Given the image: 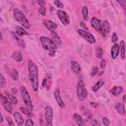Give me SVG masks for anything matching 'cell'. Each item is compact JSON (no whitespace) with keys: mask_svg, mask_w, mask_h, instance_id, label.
<instances>
[{"mask_svg":"<svg viewBox=\"0 0 126 126\" xmlns=\"http://www.w3.org/2000/svg\"><path fill=\"white\" fill-rule=\"evenodd\" d=\"M20 111L24 114H25L26 116H27L28 117H31L32 116V114H31L30 111L24 106H21L20 107Z\"/></svg>","mask_w":126,"mask_h":126,"instance_id":"30","label":"cell"},{"mask_svg":"<svg viewBox=\"0 0 126 126\" xmlns=\"http://www.w3.org/2000/svg\"><path fill=\"white\" fill-rule=\"evenodd\" d=\"M13 12L15 19L20 23L23 27L26 29H29L30 27V22L22 11L18 8H14Z\"/></svg>","mask_w":126,"mask_h":126,"instance_id":"2","label":"cell"},{"mask_svg":"<svg viewBox=\"0 0 126 126\" xmlns=\"http://www.w3.org/2000/svg\"><path fill=\"white\" fill-rule=\"evenodd\" d=\"M40 41L45 50L49 52L56 50L57 45L50 38L44 36H42L40 37Z\"/></svg>","mask_w":126,"mask_h":126,"instance_id":"4","label":"cell"},{"mask_svg":"<svg viewBox=\"0 0 126 126\" xmlns=\"http://www.w3.org/2000/svg\"><path fill=\"white\" fill-rule=\"evenodd\" d=\"M29 71V78L32 89L34 92H36L38 88V69L36 64L32 60H30L28 64Z\"/></svg>","mask_w":126,"mask_h":126,"instance_id":"1","label":"cell"},{"mask_svg":"<svg viewBox=\"0 0 126 126\" xmlns=\"http://www.w3.org/2000/svg\"><path fill=\"white\" fill-rule=\"evenodd\" d=\"M10 74L14 80H17L19 77V73L16 69H13L10 71Z\"/></svg>","mask_w":126,"mask_h":126,"instance_id":"29","label":"cell"},{"mask_svg":"<svg viewBox=\"0 0 126 126\" xmlns=\"http://www.w3.org/2000/svg\"><path fill=\"white\" fill-rule=\"evenodd\" d=\"M99 70L98 67L97 66H93L91 70V75L92 76H95L98 72Z\"/></svg>","mask_w":126,"mask_h":126,"instance_id":"32","label":"cell"},{"mask_svg":"<svg viewBox=\"0 0 126 126\" xmlns=\"http://www.w3.org/2000/svg\"><path fill=\"white\" fill-rule=\"evenodd\" d=\"M12 34H13V37L15 39V40L17 41V43H18V45L21 47V48H24L25 47V42L24 41L20 38L18 37V36H16V35H15V34L13 32L12 33Z\"/></svg>","mask_w":126,"mask_h":126,"instance_id":"26","label":"cell"},{"mask_svg":"<svg viewBox=\"0 0 126 126\" xmlns=\"http://www.w3.org/2000/svg\"><path fill=\"white\" fill-rule=\"evenodd\" d=\"M37 2L41 7H44L46 4V2L44 0H37Z\"/></svg>","mask_w":126,"mask_h":126,"instance_id":"40","label":"cell"},{"mask_svg":"<svg viewBox=\"0 0 126 126\" xmlns=\"http://www.w3.org/2000/svg\"><path fill=\"white\" fill-rule=\"evenodd\" d=\"M104 84V81H101V80L98 81L92 88V90L94 92H97L101 87H102Z\"/></svg>","mask_w":126,"mask_h":126,"instance_id":"23","label":"cell"},{"mask_svg":"<svg viewBox=\"0 0 126 126\" xmlns=\"http://www.w3.org/2000/svg\"><path fill=\"white\" fill-rule=\"evenodd\" d=\"M106 61L102 59L100 62V67L102 68H105V67L106 66Z\"/></svg>","mask_w":126,"mask_h":126,"instance_id":"41","label":"cell"},{"mask_svg":"<svg viewBox=\"0 0 126 126\" xmlns=\"http://www.w3.org/2000/svg\"><path fill=\"white\" fill-rule=\"evenodd\" d=\"M20 93L25 105L30 111H32L33 109V104L27 90L25 87L21 86L20 88Z\"/></svg>","mask_w":126,"mask_h":126,"instance_id":"5","label":"cell"},{"mask_svg":"<svg viewBox=\"0 0 126 126\" xmlns=\"http://www.w3.org/2000/svg\"><path fill=\"white\" fill-rule=\"evenodd\" d=\"M77 32L82 38L90 44H93L95 43V38L91 33L82 29H78L77 30Z\"/></svg>","mask_w":126,"mask_h":126,"instance_id":"6","label":"cell"},{"mask_svg":"<svg viewBox=\"0 0 126 126\" xmlns=\"http://www.w3.org/2000/svg\"><path fill=\"white\" fill-rule=\"evenodd\" d=\"M91 123L94 126H100V124H99V122H98L97 121H96V120H92L91 121Z\"/></svg>","mask_w":126,"mask_h":126,"instance_id":"39","label":"cell"},{"mask_svg":"<svg viewBox=\"0 0 126 126\" xmlns=\"http://www.w3.org/2000/svg\"><path fill=\"white\" fill-rule=\"evenodd\" d=\"M118 35L117 34V33L115 32L113 33L112 37H111L112 42L114 43H116V42L118 41Z\"/></svg>","mask_w":126,"mask_h":126,"instance_id":"34","label":"cell"},{"mask_svg":"<svg viewBox=\"0 0 126 126\" xmlns=\"http://www.w3.org/2000/svg\"><path fill=\"white\" fill-rule=\"evenodd\" d=\"M80 26H81V27H82V28H83L84 29L88 30V28H87V27H86L85 24L84 22H80Z\"/></svg>","mask_w":126,"mask_h":126,"instance_id":"46","label":"cell"},{"mask_svg":"<svg viewBox=\"0 0 126 126\" xmlns=\"http://www.w3.org/2000/svg\"><path fill=\"white\" fill-rule=\"evenodd\" d=\"M0 101L5 110L9 113L12 114L13 112V108L11 102L8 100L6 97L3 95L1 94H0Z\"/></svg>","mask_w":126,"mask_h":126,"instance_id":"8","label":"cell"},{"mask_svg":"<svg viewBox=\"0 0 126 126\" xmlns=\"http://www.w3.org/2000/svg\"><path fill=\"white\" fill-rule=\"evenodd\" d=\"M46 84H47V79L46 78H44L42 80V86L43 87H45V86L46 85Z\"/></svg>","mask_w":126,"mask_h":126,"instance_id":"45","label":"cell"},{"mask_svg":"<svg viewBox=\"0 0 126 126\" xmlns=\"http://www.w3.org/2000/svg\"><path fill=\"white\" fill-rule=\"evenodd\" d=\"M2 122H3L2 116V114H0V123H2Z\"/></svg>","mask_w":126,"mask_h":126,"instance_id":"49","label":"cell"},{"mask_svg":"<svg viewBox=\"0 0 126 126\" xmlns=\"http://www.w3.org/2000/svg\"><path fill=\"white\" fill-rule=\"evenodd\" d=\"M120 45L118 43H114L111 49V55L113 59H116L119 54Z\"/></svg>","mask_w":126,"mask_h":126,"instance_id":"14","label":"cell"},{"mask_svg":"<svg viewBox=\"0 0 126 126\" xmlns=\"http://www.w3.org/2000/svg\"><path fill=\"white\" fill-rule=\"evenodd\" d=\"M54 97L55 98V99L59 105V106L61 108H63L65 107V104L63 100L62 99V97L60 95V92L59 89H56L54 93Z\"/></svg>","mask_w":126,"mask_h":126,"instance_id":"12","label":"cell"},{"mask_svg":"<svg viewBox=\"0 0 126 126\" xmlns=\"http://www.w3.org/2000/svg\"><path fill=\"white\" fill-rule=\"evenodd\" d=\"M95 53H96V56L97 58L99 59H101L103 57V52L102 49L100 47H97L95 50Z\"/></svg>","mask_w":126,"mask_h":126,"instance_id":"28","label":"cell"},{"mask_svg":"<svg viewBox=\"0 0 126 126\" xmlns=\"http://www.w3.org/2000/svg\"><path fill=\"white\" fill-rule=\"evenodd\" d=\"M110 92L113 95L118 96L123 92V88L121 86H114L110 90Z\"/></svg>","mask_w":126,"mask_h":126,"instance_id":"18","label":"cell"},{"mask_svg":"<svg viewBox=\"0 0 126 126\" xmlns=\"http://www.w3.org/2000/svg\"><path fill=\"white\" fill-rule=\"evenodd\" d=\"M54 4L58 8H63L64 7L63 4L60 0H55L53 1Z\"/></svg>","mask_w":126,"mask_h":126,"instance_id":"33","label":"cell"},{"mask_svg":"<svg viewBox=\"0 0 126 126\" xmlns=\"http://www.w3.org/2000/svg\"><path fill=\"white\" fill-rule=\"evenodd\" d=\"M84 115H85V117L86 118V119H87V120H91V118H92V117L91 113L89 111H88V110H87V111H86L85 112Z\"/></svg>","mask_w":126,"mask_h":126,"instance_id":"36","label":"cell"},{"mask_svg":"<svg viewBox=\"0 0 126 126\" xmlns=\"http://www.w3.org/2000/svg\"><path fill=\"white\" fill-rule=\"evenodd\" d=\"M43 24L48 30L51 31V32H55L58 28L57 25L50 20H44L43 22Z\"/></svg>","mask_w":126,"mask_h":126,"instance_id":"10","label":"cell"},{"mask_svg":"<svg viewBox=\"0 0 126 126\" xmlns=\"http://www.w3.org/2000/svg\"><path fill=\"white\" fill-rule=\"evenodd\" d=\"M38 12L42 16H44L46 14L45 8L43 7H40L38 9Z\"/></svg>","mask_w":126,"mask_h":126,"instance_id":"35","label":"cell"},{"mask_svg":"<svg viewBox=\"0 0 126 126\" xmlns=\"http://www.w3.org/2000/svg\"><path fill=\"white\" fill-rule=\"evenodd\" d=\"M11 90H12V93H13L14 94H17V93H18V90H17V89L16 88H12Z\"/></svg>","mask_w":126,"mask_h":126,"instance_id":"47","label":"cell"},{"mask_svg":"<svg viewBox=\"0 0 126 126\" xmlns=\"http://www.w3.org/2000/svg\"><path fill=\"white\" fill-rule=\"evenodd\" d=\"M115 108L118 111V113H119L120 114L122 115H125L126 113V110H125V107L124 104L121 103H117L115 105Z\"/></svg>","mask_w":126,"mask_h":126,"instance_id":"21","label":"cell"},{"mask_svg":"<svg viewBox=\"0 0 126 126\" xmlns=\"http://www.w3.org/2000/svg\"><path fill=\"white\" fill-rule=\"evenodd\" d=\"M73 118L79 126H85L86 124L82 117L77 113H74Z\"/></svg>","mask_w":126,"mask_h":126,"instance_id":"16","label":"cell"},{"mask_svg":"<svg viewBox=\"0 0 126 126\" xmlns=\"http://www.w3.org/2000/svg\"><path fill=\"white\" fill-rule=\"evenodd\" d=\"M12 58L16 62H20L23 60V57L21 53L19 52H15L12 55Z\"/></svg>","mask_w":126,"mask_h":126,"instance_id":"22","label":"cell"},{"mask_svg":"<svg viewBox=\"0 0 126 126\" xmlns=\"http://www.w3.org/2000/svg\"><path fill=\"white\" fill-rule=\"evenodd\" d=\"M92 27L98 32H101L102 28V24L101 21L96 17H93L91 21Z\"/></svg>","mask_w":126,"mask_h":126,"instance_id":"11","label":"cell"},{"mask_svg":"<svg viewBox=\"0 0 126 126\" xmlns=\"http://www.w3.org/2000/svg\"><path fill=\"white\" fill-rule=\"evenodd\" d=\"M71 68L73 72L76 75H79L81 71V67L79 63L74 60L70 61Z\"/></svg>","mask_w":126,"mask_h":126,"instance_id":"13","label":"cell"},{"mask_svg":"<svg viewBox=\"0 0 126 126\" xmlns=\"http://www.w3.org/2000/svg\"><path fill=\"white\" fill-rule=\"evenodd\" d=\"M34 124L33 121L31 120V119H27L26 121L25 124V126H33Z\"/></svg>","mask_w":126,"mask_h":126,"instance_id":"38","label":"cell"},{"mask_svg":"<svg viewBox=\"0 0 126 126\" xmlns=\"http://www.w3.org/2000/svg\"><path fill=\"white\" fill-rule=\"evenodd\" d=\"M110 31V25L108 21H104L102 24L101 32L100 33L103 36H105Z\"/></svg>","mask_w":126,"mask_h":126,"instance_id":"15","label":"cell"},{"mask_svg":"<svg viewBox=\"0 0 126 126\" xmlns=\"http://www.w3.org/2000/svg\"><path fill=\"white\" fill-rule=\"evenodd\" d=\"M14 118L15 122H16V123L18 126H22L24 124V120L22 116L20 113L18 112L14 113Z\"/></svg>","mask_w":126,"mask_h":126,"instance_id":"17","label":"cell"},{"mask_svg":"<svg viewBox=\"0 0 126 126\" xmlns=\"http://www.w3.org/2000/svg\"><path fill=\"white\" fill-rule=\"evenodd\" d=\"M6 81L2 74L0 73V85L1 88H4L6 86Z\"/></svg>","mask_w":126,"mask_h":126,"instance_id":"31","label":"cell"},{"mask_svg":"<svg viewBox=\"0 0 126 126\" xmlns=\"http://www.w3.org/2000/svg\"><path fill=\"white\" fill-rule=\"evenodd\" d=\"M82 14L83 19L85 21H88V14H89V11L88 9L87 6H84L82 9Z\"/></svg>","mask_w":126,"mask_h":126,"instance_id":"27","label":"cell"},{"mask_svg":"<svg viewBox=\"0 0 126 126\" xmlns=\"http://www.w3.org/2000/svg\"><path fill=\"white\" fill-rule=\"evenodd\" d=\"M76 93L77 97L80 100H83L87 96V91L85 88L84 81L81 77H79L78 81Z\"/></svg>","mask_w":126,"mask_h":126,"instance_id":"3","label":"cell"},{"mask_svg":"<svg viewBox=\"0 0 126 126\" xmlns=\"http://www.w3.org/2000/svg\"><path fill=\"white\" fill-rule=\"evenodd\" d=\"M51 36L52 40L55 43V44L61 45L62 43V40L59 35L55 32H51Z\"/></svg>","mask_w":126,"mask_h":126,"instance_id":"20","label":"cell"},{"mask_svg":"<svg viewBox=\"0 0 126 126\" xmlns=\"http://www.w3.org/2000/svg\"><path fill=\"white\" fill-rule=\"evenodd\" d=\"M120 49H121V56L123 60L125 59V42L123 40H122L120 41Z\"/></svg>","mask_w":126,"mask_h":126,"instance_id":"24","label":"cell"},{"mask_svg":"<svg viewBox=\"0 0 126 126\" xmlns=\"http://www.w3.org/2000/svg\"><path fill=\"white\" fill-rule=\"evenodd\" d=\"M102 122H103V124H104V126H108L109 125V124H110V121L107 118H105V117H104L102 118Z\"/></svg>","mask_w":126,"mask_h":126,"instance_id":"37","label":"cell"},{"mask_svg":"<svg viewBox=\"0 0 126 126\" xmlns=\"http://www.w3.org/2000/svg\"><path fill=\"white\" fill-rule=\"evenodd\" d=\"M5 94L7 95V97L8 98L9 101L11 102V103H12L13 104H17L18 99H17V98L15 96H14L13 95L10 94V93H9L8 92H6Z\"/></svg>","mask_w":126,"mask_h":126,"instance_id":"25","label":"cell"},{"mask_svg":"<svg viewBox=\"0 0 126 126\" xmlns=\"http://www.w3.org/2000/svg\"><path fill=\"white\" fill-rule=\"evenodd\" d=\"M15 33L18 36H22L24 35L29 34L28 32L22 27L17 26L15 27Z\"/></svg>","mask_w":126,"mask_h":126,"instance_id":"19","label":"cell"},{"mask_svg":"<svg viewBox=\"0 0 126 126\" xmlns=\"http://www.w3.org/2000/svg\"><path fill=\"white\" fill-rule=\"evenodd\" d=\"M123 102L124 103H126V95H124L123 96Z\"/></svg>","mask_w":126,"mask_h":126,"instance_id":"48","label":"cell"},{"mask_svg":"<svg viewBox=\"0 0 126 126\" xmlns=\"http://www.w3.org/2000/svg\"><path fill=\"white\" fill-rule=\"evenodd\" d=\"M53 109L50 106H46L45 108L44 117L46 121V125L48 126H52V122L53 119Z\"/></svg>","mask_w":126,"mask_h":126,"instance_id":"7","label":"cell"},{"mask_svg":"<svg viewBox=\"0 0 126 126\" xmlns=\"http://www.w3.org/2000/svg\"><path fill=\"white\" fill-rule=\"evenodd\" d=\"M117 2H119L124 9H125V8H126V0H117Z\"/></svg>","mask_w":126,"mask_h":126,"instance_id":"42","label":"cell"},{"mask_svg":"<svg viewBox=\"0 0 126 126\" xmlns=\"http://www.w3.org/2000/svg\"><path fill=\"white\" fill-rule=\"evenodd\" d=\"M6 120L7 121H8V125L9 126H12V125H13V122H12V120L11 119V118L10 117H7L6 118Z\"/></svg>","mask_w":126,"mask_h":126,"instance_id":"43","label":"cell"},{"mask_svg":"<svg viewBox=\"0 0 126 126\" xmlns=\"http://www.w3.org/2000/svg\"><path fill=\"white\" fill-rule=\"evenodd\" d=\"M57 16L61 22L65 26H67L70 23V19L68 14L62 10H58L57 12Z\"/></svg>","mask_w":126,"mask_h":126,"instance_id":"9","label":"cell"},{"mask_svg":"<svg viewBox=\"0 0 126 126\" xmlns=\"http://www.w3.org/2000/svg\"><path fill=\"white\" fill-rule=\"evenodd\" d=\"M90 104L92 105V106L94 108H97L98 106V103L94 102H90Z\"/></svg>","mask_w":126,"mask_h":126,"instance_id":"44","label":"cell"}]
</instances>
